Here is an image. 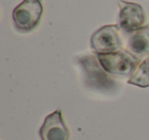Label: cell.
<instances>
[{
  "instance_id": "cell-2",
  "label": "cell",
  "mask_w": 149,
  "mask_h": 140,
  "mask_svg": "<svg viewBox=\"0 0 149 140\" xmlns=\"http://www.w3.org/2000/svg\"><path fill=\"white\" fill-rule=\"evenodd\" d=\"M42 15V0H24L13 11L15 29L23 33L33 31L39 25Z\"/></svg>"
},
{
  "instance_id": "cell-1",
  "label": "cell",
  "mask_w": 149,
  "mask_h": 140,
  "mask_svg": "<svg viewBox=\"0 0 149 140\" xmlns=\"http://www.w3.org/2000/svg\"><path fill=\"white\" fill-rule=\"evenodd\" d=\"M78 64L84 73L85 84L93 90L111 92L118 87V83L101 66L97 56L88 54L78 57Z\"/></svg>"
},
{
  "instance_id": "cell-3",
  "label": "cell",
  "mask_w": 149,
  "mask_h": 140,
  "mask_svg": "<svg viewBox=\"0 0 149 140\" xmlns=\"http://www.w3.org/2000/svg\"><path fill=\"white\" fill-rule=\"evenodd\" d=\"M101 66L106 73L116 76H132L139 66V60L128 50L109 54H97Z\"/></svg>"
},
{
  "instance_id": "cell-4",
  "label": "cell",
  "mask_w": 149,
  "mask_h": 140,
  "mask_svg": "<svg viewBox=\"0 0 149 140\" xmlns=\"http://www.w3.org/2000/svg\"><path fill=\"white\" fill-rule=\"evenodd\" d=\"M91 48L96 54H109L122 48L120 27L116 25L103 26L91 37Z\"/></svg>"
},
{
  "instance_id": "cell-5",
  "label": "cell",
  "mask_w": 149,
  "mask_h": 140,
  "mask_svg": "<svg viewBox=\"0 0 149 140\" xmlns=\"http://www.w3.org/2000/svg\"><path fill=\"white\" fill-rule=\"evenodd\" d=\"M118 27L122 31L127 34H133L144 27L146 18L144 9L140 4L118 0Z\"/></svg>"
},
{
  "instance_id": "cell-7",
  "label": "cell",
  "mask_w": 149,
  "mask_h": 140,
  "mask_svg": "<svg viewBox=\"0 0 149 140\" xmlns=\"http://www.w3.org/2000/svg\"><path fill=\"white\" fill-rule=\"evenodd\" d=\"M127 50L138 60L149 56V25L131 34Z\"/></svg>"
},
{
  "instance_id": "cell-6",
  "label": "cell",
  "mask_w": 149,
  "mask_h": 140,
  "mask_svg": "<svg viewBox=\"0 0 149 140\" xmlns=\"http://www.w3.org/2000/svg\"><path fill=\"white\" fill-rule=\"evenodd\" d=\"M41 140H68L70 130L64 123L61 111H53L44 120L39 130Z\"/></svg>"
},
{
  "instance_id": "cell-8",
  "label": "cell",
  "mask_w": 149,
  "mask_h": 140,
  "mask_svg": "<svg viewBox=\"0 0 149 140\" xmlns=\"http://www.w3.org/2000/svg\"><path fill=\"white\" fill-rule=\"evenodd\" d=\"M128 83L141 88L149 87V56L145 57L139 64L137 70L128 80Z\"/></svg>"
}]
</instances>
